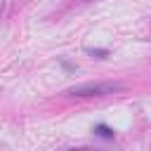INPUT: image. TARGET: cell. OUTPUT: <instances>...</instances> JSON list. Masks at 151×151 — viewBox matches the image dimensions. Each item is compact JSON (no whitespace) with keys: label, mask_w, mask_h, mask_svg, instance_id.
<instances>
[{"label":"cell","mask_w":151,"mask_h":151,"mask_svg":"<svg viewBox=\"0 0 151 151\" xmlns=\"http://www.w3.org/2000/svg\"><path fill=\"white\" fill-rule=\"evenodd\" d=\"M118 90H120L118 83H85V85L71 87L66 94H73V97H104V94H113Z\"/></svg>","instance_id":"cell-1"},{"label":"cell","mask_w":151,"mask_h":151,"mask_svg":"<svg viewBox=\"0 0 151 151\" xmlns=\"http://www.w3.org/2000/svg\"><path fill=\"white\" fill-rule=\"evenodd\" d=\"M97 132H99L101 137H113V130H109L106 125H97Z\"/></svg>","instance_id":"cell-2"}]
</instances>
